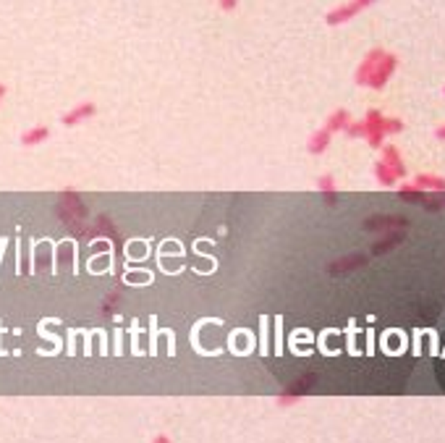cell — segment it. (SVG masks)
Masks as SVG:
<instances>
[{
	"instance_id": "1",
	"label": "cell",
	"mask_w": 445,
	"mask_h": 443,
	"mask_svg": "<svg viewBox=\"0 0 445 443\" xmlns=\"http://www.w3.org/2000/svg\"><path fill=\"white\" fill-rule=\"evenodd\" d=\"M362 123H364V139L369 142V147H377V150L385 144L387 134L403 132V121L387 119V116H383V110H377V108L367 110V116L362 119Z\"/></svg>"
},
{
	"instance_id": "2",
	"label": "cell",
	"mask_w": 445,
	"mask_h": 443,
	"mask_svg": "<svg viewBox=\"0 0 445 443\" xmlns=\"http://www.w3.org/2000/svg\"><path fill=\"white\" fill-rule=\"evenodd\" d=\"M399 197L403 202L422 205L427 213H440V210H445V192H422V189H417L414 184H401Z\"/></svg>"
},
{
	"instance_id": "3",
	"label": "cell",
	"mask_w": 445,
	"mask_h": 443,
	"mask_svg": "<svg viewBox=\"0 0 445 443\" xmlns=\"http://www.w3.org/2000/svg\"><path fill=\"white\" fill-rule=\"evenodd\" d=\"M377 0H346L343 6H338V8H333V11L325 16V21H328V26H340L346 24V21H351V19H356L359 13H364L369 6H375Z\"/></svg>"
},
{
	"instance_id": "4",
	"label": "cell",
	"mask_w": 445,
	"mask_h": 443,
	"mask_svg": "<svg viewBox=\"0 0 445 443\" xmlns=\"http://www.w3.org/2000/svg\"><path fill=\"white\" fill-rule=\"evenodd\" d=\"M396 69H399V55H393V53H383V58L377 60V66L372 69V73H369V82H367V87L369 89H385V84L390 82V76L396 73Z\"/></svg>"
},
{
	"instance_id": "5",
	"label": "cell",
	"mask_w": 445,
	"mask_h": 443,
	"mask_svg": "<svg viewBox=\"0 0 445 443\" xmlns=\"http://www.w3.org/2000/svg\"><path fill=\"white\" fill-rule=\"evenodd\" d=\"M315 383H317V375L315 372H306V375H302L299 381H293V383L278 396V404H281V407H291L299 399H304V396L315 388Z\"/></svg>"
},
{
	"instance_id": "6",
	"label": "cell",
	"mask_w": 445,
	"mask_h": 443,
	"mask_svg": "<svg viewBox=\"0 0 445 443\" xmlns=\"http://www.w3.org/2000/svg\"><path fill=\"white\" fill-rule=\"evenodd\" d=\"M367 231H375V234H385V231H406L409 220L401 216H387V213H377V216L367 218L364 220Z\"/></svg>"
},
{
	"instance_id": "7",
	"label": "cell",
	"mask_w": 445,
	"mask_h": 443,
	"mask_svg": "<svg viewBox=\"0 0 445 443\" xmlns=\"http://www.w3.org/2000/svg\"><path fill=\"white\" fill-rule=\"evenodd\" d=\"M380 160L393 171V176H396V179H403V176L409 173V171H406V163H403V157H401V150L396 147V144H383V147H380Z\"/></svg>"
},
{
	"instance_id": "8",
	"label": "cell",
	"mask_w": 445,
	"mask_h": 443,
	"mask_svg": "<svg viewBox=\"0 0 445 443\" xmlns=\"http://www.w3.org/2000/svg\"><path fill=\"white\" fill-rule=\"evenodd\" d=\"M383 53L385 50L383 48H372L367 55L362 58V63L356 66V73H354V82L359 84V87H367V82H369V73H372V69L377 66V60L383 58Z\"/></svg>"
},
{
	"instance_id": "9",
	"label": "cell",
	"mask_w": 445,
	"mask_h": 443,
	"mask_svg": "<svg viewBox=\"0 0 445 443\" xmlns=\"http://www.w3.org/2000/svg\"><path fill=\"white\" fill-rule=\"evenodd\" d=\"M94 113H97V105H94V103H79L76 108H71L63 113L60 123H63V126H79V123L92 119Z\"/></svg>"
},
{
	"instance_id": "10",
	"label": "cell",
	"mask_w": 445,
	"mask_h": 443,
	"mask_svg": "<svg viewBox=\"0 0 445 443\" xmlns=\"http://www.w3.org/2000/svg\"><path fill=\"white\" fill-rule=\"evenodd\" d=\"M367 254H343V257H338L335 263L328 265L330 273H351V270H356V268H362V265H367Z\"/></svg>"
},
{
	"instance_id": "11",
	"label": "cell",
	"mask_w": 445,
	"mask_h": 443,
	"mask_svg": "<svg viewBox=\"0 0 445 443\" xmlns=\"http://www.w3.org/2000/svg\"><path fill=\"white\" fill-rule=\"evenodd\" d=\"M403 236H406V231H385L383 239H377L375 244H372L369 254H385V252H393L401 241H403Z\"/></svg>"
},
{
	"instance_id": "12",
	"label": "cell",
	"mask_w": 445,
	"mask_h": 443,
	"mask_svg": "<svg viewBox=\"0 0 445 443\" xmlns=\"http://www.w3.org/2000/svg\"><path fill=\"white\" fill-rule=\"evenodd\" d=\"M414 186L422 192H445V179L437 173H417Z\"/></svg>"
},
{
	"instance_id": "13",
	"label": "cell",
	"mask_w": 445,
	"mask_h": 443,
	"mask_svg": "<svg viewBox=\"0 0 445 443\" xmlns=\"http://www.w3.org/2000/svg\"><path fill=\"white\" fill-rule=\"evenodd\" d=\"M317 189H320V194L325 197L328 205L338 202V184H335V176H333V173H322V176L317 179Z\"/></svg>"
},
{
	"instance_id": "14",
	"label": "cell",
	"mask_w": 445,
	"mask_h": 443,
	"mask_svg": "<svg viewBox=\"0 0 445 443\" xmlns=\"http://www.w3.org/2000/svg\"><path fill=\"white\" fill-rule=\"evenodd\" d=\"M330 139H333V134L322 126L320 132H315L312 137H309V142H306V153H312V155H322V153H328Z\"/></svg>"
},
{
	"instance_id": "15",
	"label": "cell",
	"mask_w": 445,
	"mask_h": 443,
	"mask_svg": "<svg viewBox=\"0 0 445 443\" xmlns=\"http://www.w3.org/2000/svg\"><path fill=\"white\" fill-rule=\"evenodd\" d=\"M351 123V113L346 108H338V110H333L328 116V121H325V129H328L330 134H338V132H343L346 126Z\"/></svg>"
},
{
	"instance_id": "16",
	"label": "cell",
	"mask_w": 445,
	"mask_h": 443,
	"mask_svg": "<svg viewBox=\"0 0 445 443\" xmlns=\"http://www.w3.org/2000/svg\"><path fill=\"white\" fill-rule=\"evenodd\" d=\"M50 137V129L47 126H32L29 132L21 134V144L24 147H37V144H42Z\"/></svg>"
},
{
	"instance_id": "17",
	"label": "cell",
	"mask_w": 445,
	"mask_h": 443,
	"mask_svg": "<svg viewBox=\"0 0 445 443\" xmlns=\"http://www.w3.org/2000/svg\"><path fill=\"white\" fill-rule=\"evenodd\" d=\"M375 179L380 181L383 186H396V181H399L396 176H393V171H390L383 160H377L375 163Z\"/></svg>"
},
{
	"instance_id": "18",
	"label": "cell",
	"mask_w": 445,
	"mask_h": 443,
	"mask_svg": "<svg viewBox=\"0 0 445 443\" xmlns=\"http://www.w3.org/2000/svg\"><path fill=\"white\" fill-rule=\"evenodd\" d=\"M236 6H238V0H220V8H222V11H234Z\"/></svg>"
},
{
	"instance_id": "19",
	"label": "cell",
	"mask_w": 445,
	"mask_h": 443,
	"mask_svg": "<svg viewBox=\"0 0 445 443\" xmlns=\"http://www.w3.org/2000/svg\"><path fill=\"white\" fill-rule=\"evenodd\" d=\"M435 137H437L440 142H445V123H443V126H437V129H435Z\"/></svg>"
},
{
	"instance_id": "20",
	"label": "cell",
	"mask_w": 445,
	"mask_h": 443,
	"mask_svg": "<svg viewBox=\"0 0 445 443\" xmlns=\"http://www.w3.org/2000/svg\"><path fill=\"white\" fill-rule=\"evenodd\" d=\"M152 443H171V438H168V435H155Z\"/></svg>"
},
{
	"instance_id": "21",
	"label": "cell",
	"mask_w": 445,
	"mask_h": 443,
	"mask_svg": "<svg viewBox=\"0 0 445 443\" xmlns=\"http://www.w3.org/2000/svg\"><path fill=\"white\" fill-rule=\"evenodd\" d=\"M3 97H6V87L0 84V103H3Z\"/></svg>"
},
{
	"instance_id": "22",
	"label": "cell",
	"mask_w": 445,
	"mask_h": 443,
	"mask_svg": "<svg viewBox=\"0 0 445 443\" xmlns=\"http://www.w3.org/2000/svg\"><path fill=\"white\" fill-rule=\"evenodd\" d=\"M443 95H445V89H443Z\"/></svg>"
}]
</instances>
